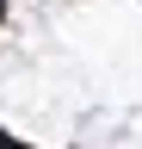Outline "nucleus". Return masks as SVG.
Masks as SVG:
<instances>
[{"label": "nucleus", "instance_id": "obj_1", "mask_svg": "<svg viewBox=\"0 0 142 149\" xmlns=\"http://www.w3.org/2000/svg\"><path fill=\"white\" fill-rule=\"evenodd\" d=\"M0 13H6V6H0Z\"/></svg>", "mask_w": 142, "mask_h": 149}]
</instances>
